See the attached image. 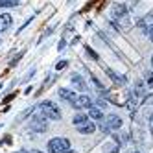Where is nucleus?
<instances>
[{
  "label": "nucleus",
  "instance_id": "obj_1",
  "mask_svg": "<svg viewBox=\"0 0 153 153\" xmlns=\"http://www.w3.org/2000/svg\"><path fill=\"white\" fill-rule=\"evenodd\" d=\"M41 109V114L45 116L46 120H59L61 118V113H59V107L53 103V102H42L39 105Z\"/></svg>",
  "mask_w": 153,
  "mask_h": 153
},
{
  "label": "nucleus",
  "instance_id": "obj_5",
  "mask_svg": "<svg viewBox=\"0 0 153 153\" xmlns=\"http://www.w3.org/2000/svg\"><path fill=\"white\" fill-rule=\"evenodd\" d=\"M105 126H107L109 131L111 129H120V126H122V118L116 116V114H109L107 120H105Z\"/></svg>",
  "mask_w": 153,
  "mask_h": 153
},
{
  "label": "nucleus",
  "instance_id": "obj_4",
  "mask_svg": "<svg viewBox=\"0 0 153 153\" xmlns=\"http://www.w3.org/2000/svg\"><path fill=\"white\" fill-rule=\"evenodd\" d=\"M30 127L31 129H33V131H39V133H42V131H46V118L45 116H35L33 120H31V122H30Z\"/></svg>",
  "mask_w": 153,
  "mask_h": 153
},
{
  "label": "nucleus",
  "instance_id": "obj_17",
  "mask_svg": "<svg viewBox=\"0 0 153 153\" xmlns=\"http://www.w3.org/2000/svg\"><path fill=\"white\" fill-rule=\"evenodd\" d=\"M65 67H67V61H59V63L56 65V68H57V70H61V68H65Z\"/></svg>",
  "mask_w": 153,
  "mask_h": 153
},
{
  "label": "nucleus",
  "instance_id": "obj_16",
  "mask_svg": "<svg viewBox=\"0 0 153 153\" xmlns=\"http://www.w3.org/2000/svg\"><path fill=\"white\" fill-rule=\"evenodd\" d=\"M146 33L149 35V39L153 41V24H149V26H146Z\"/></svg>",
  "mask_w": 153,
  "mask_h": 153
},
{
  "label": "nucleus",
  "instance_id": "obj_15",
  "mask_svg": "<svg viewBox=\"0 0 153 153\" xmlns=\"http://www.w3.org/2000/svg\"><path fill=\"white\" fill-rule=\"evenodd\" d=\"M92 83H94V85H96V89H98V91H100V92H103V85H102V83H100V81H98V79H96V78H92Z\"/></svg>",
  "mask_w": 153,
  "mask_h": 153
},
{
  "label": "nucleus",
  "instance_id": "obj_3",
  "mask_svg": "<svg viewBox=\"0 0 153 153\" xmlns=\"http://www.w3.org/2000/svg\"><path fill=\"white\" fill-rule=\"evenodd\" d=\"M72 105L76 109H89L92 105V100H91L89 96H85V94H78V96H76V100L72 102Z\"/></svg>",
  "mask_w": 153,
  "mask_h": 153
},
{
  "label": "nucleus",
  "instance_id": "obj_11",
  "mask_svg": "<svg viewBox=\"0 0 153 153\" xmlns=\"http://www.w3.org/2000/svg\"><path fill=\"white\" fill-rule=\"evenodd\" d=\"M78 131H79V133H83V135H91V133H94V131H96V126H94V124L91 122V120H89L87 124L79 126V127H78Z\"/></svg>",
  "mask_w": 153,
  "mask_h": 153
},
{
  "label": "nucleus",
  "instance_id": "obj_22",
  "mask_svg": "<svg viewBox=\"0 0 153 153\" xmlns=\"http://www.w3.org/2000/svg\"><path fill=\"white\" fill-rule=\"evenodd\" d=\"M30 153H42V151H37V149H33V151H30Z\"/></svg>",
  "mask_w": 153,
  "mask_h": 153
},
{
  "label": "nucleus",
  "instance_id": "obj_20",
  "mask_svg": "<svg viewBox=\"0 0 153 153\" xmlns=\"http://www.w3.org/2000/svg\"><path fill=\"white\" fill-rule=\"evenodd\" d=\"M96 107H105V102L103 100H98V105Z\"/></svg>",
  "mask_w": 153,
  "mask_h": 153
},
{
  "label": "nucleus",
  "instance_id": "obj_9",
  "mask_svg": "<svg viewBox=\"0 0 153 153\" xmlns=\"http://www.w3.org/2000/svg\"><path fill=\"white\" fill-rule=\"evenodd\" d=\"M89 118H92V120H102V118H103L102 109L96 107V105H91V107H89Z\"/></svg>",
  "mask_w": 153,
  "mask_h": 153
},
{
  "label": "nucleus",
  "instance_id": "obj_13",
  "mask_svg": "<svg viewBox=\"0 0 153 153\" xmlns=\"http://www.w3.org/2000/svg\"><path fill=\"white\" fill-rule=\"evenodd\" d=\"M89 122V114H76L74 118H72V124L76 126V127H79V126H83V124H87Z\"/></svg>",
  "mask_w": 153,
  "mask_h": 153
},
{
  "label": "nucleus",
  "instance_id": "obj_24",
  "mask_svg": "<svg viewBox=\"0 0 153 153\" xmlns=\"http://www.w3.org/2000/svg\"><path fill=\"white\" fill-rule=\"evenodd\" d=\"M151 122H153V114H151Z\"/></svg>",
  "mask_w": 153,
  "mask_h": 153
},
{
  "label": "nucleus",
  "instance_id": "obj_7",
  "mask_svg": "<svg viewBox=\"0 0 153 153\" xmlns=\"http://www.w3.org/2000/svg\"><path fill=\"white\" fill-rule=\"evenodd\" d=\"M9 26H11V15H7V13L0 15V33H2V31H6Z\"/></svg>",
  "mask_w": 153,
  "mask_h": 153
},
{
  "label": "nucleus",
  "instance_id": "obj_2",
  "mask_svg": "<svg viewBox=\"0 0 153 153\" xmlns=\"http://www.w3.org/2000/svg\"><path fill=\"white\" fill-rule=\"evenodd\" d=\"M48 149L50 153H63L70 149V140L68 138H52L48 142Z\"/></svg>",
  "mask_w": 153,
  "mask_h": 153
},
{
  "label": "nucleus",
  "instance_id": "obj_19",
  "mask_svg": "<svg viewBox=\"0 0 153 153\" xmlns=\"http://www.w3.org/2000/svg\"><path fill=\"white\" fill-rule=\"evenodd\" d=\"M87 53H89V56H91V57H92V59H96V53H94V52H92V50H91V48H89V50H87Z\"/></svg>",
  "mask_w": 153,
  "mask_h": 153
},
{
  "label": "nucleus",
  "instance_id": "obj_23",
  "mask_svg": "<svg viewBox=\"0 0 153 153\" xmlns=\"http://www.w3.org/2000/svg\"><path fill=\"white\" fill-rule=\"evenodd\" d=\"M149 127H151V133H153V122H151V126H149Z\"/></svg>",
  "mask_w": 153,
  "mask_h": 153
},
{
  "label": "nucleus",
  "instance_id": "obj_12",
  "mask_svg": "<svg viewBox=\"0 0 153 153\" xmlns=\"http://www.w3.org/2000/svg\"><path fill=\"white\" fill-rule=\"evenodd\" d=\"M59 96L63 98V100H67L68 103H72V102L76 100V96H78V94H74V92L68 91V89H59Z\"/></svg>",
  "mask_w": 153,
  "mask_h": 153
},
{
  "label": "nucleus",
  "instance_id": "obj_14",
  "mask_svg": "<svg viewBox=\"0 0 153 153\" xmlns=\"http://www.w3.org/2000/svg\"><path fill=\"white\" fill-rule=\"evenodd\" d=\"M19 0H0V7H13L17 6Z\"/></svg>",
  "mask_w": 153,
  "mask_h": 153
},
{
  "label": "nucleus",
  "instance_id": "obj_10",
  "mask_svg": "<svg viewBox=\"0 0 153 153\" xmlns=\"http://www.w3.org/2000/svg\"><path fill=\"white\" fill-rule=\"evenodd\" d=\"M105 74L109 76V78H111L114 83H118V85H124L126 83V78H124V76H118L116 72H113L111 68H105Z\"/></svg>",
  "mask_w": 153,
  "mask_h": 153
},
{
  "label": "nucleus",
  "instance_id": "obj_18",
  "mask_svg": "<svg viewBox=\"0 0 153 153\" xmlns=\"http://www.w3.org/2000/svg\"><path fill=\"white\" fill-rule=\"evenodd\" d=\"M146 78H148V79H146V81H148V83H151V81H153V72H149V74H148V76H146Z\"/></svg>",
  "mask_w": 153,
  "mask_h": 153
},
{
  "label": "nucleus",
  "instance_id": "obj_6",
  "mask_svg": "<svg viewBox=\"0 0 153 153\" xmlns=\"http://www.w3.org/2000/svg\"><path fill=\"white\" fill-rule=\"evenodd\" d=\"M70 81H72V85H74L78 91H81V92L87 91V83L83 81V78H81L79 74H72V79H70Z\"/></svg>",
  "mask_w": 153,
  "mask_h": 153
},
{
  "label": "nucleus",
  "instance_id": "obj_21",
  "mask_svg": "<svg viewBox=\"0 0 153 153\" xmlns=\"http://www.w3.org/2000/svg\"><path fill=\"white\" fill-rule=\"evenodd\" d=\"M63 153H76V151H72V149H67V151H63Z\"/></svg>",
  "mask_w": 153,
  "mask_h": 153
},
{
  "label": "nucleus",
  "instance_id": "obj_25",
  "mask_svg": "<svg viewBox=\"0 0 153 153\" xmlns=\"http://www.w3.org/2000/svg\"><path fill=\"white\" fill-rule=\"evenodd\" d=\"M151 65H153V57H151Z\"/></svg>",
  "mask_w": 153,
  "mask_h": 153
},
{
  "label": "nucleus",
  "instance_id": "obj_8",
  "mask_svg": "<svg viewBox=\"0 0 153 153\" xmlns=\"http://www.w3.org/2000/svg\"><path fill=\"white\" fill-rule=\"evenodd\" d=\"M126 6H122V4H116V6H113V9H111V15L114 17V19H122L124 15H126Z\"/></svg>",
  "mask_w": 153,
  "mask_h": 153
}]
</instances>
